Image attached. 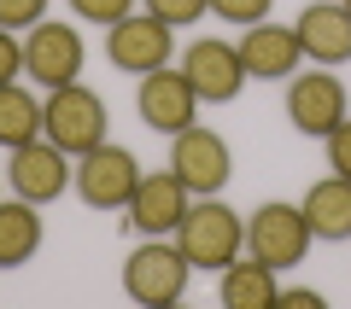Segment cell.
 Segmentation results:
<instances>
[{
	"mask_svg": "<svg viewBox=\"0 0 351 309\" xmlns=\"http://www.w3.org/2000/svg\"><path fill=\"white\" fill-rule=\"evenodd\" d=\"M170 170L182 175V187H188L193 198H205V193H223V187H228V175H234V152H228V140L217 135V129L188 123L182 135H170Z\"/></svg>",
	"mask_w": 351,
	"mask_h": 309,
	"instance_id": "cell-8",
	"label": "cell"
},
{
	"mask_svg": "<svg viewBox=\"0 0 351 309\" xmlns=\"http://www.w3.org/2000/svg\"><path fill=\"white\" fill-rule=\"evenodd\" d=\"M135 181H141V158L117 140H100L94 152L76 158V198L88 211H123Z\"/></svg>",
	"mask_w": 351,
	"mask_h": 309,
	"instance_id": "cell-6",
	"label": "cell"
},
{
	"mask_svg": "<svg viewBox=\"0 0 351 309\" xmlns=\"http://www.w3.org/2000/svg\"><path fill=\"white\" fill-rule=\"evenodd\" d=\"M234 47H240V64H246L252 82H287V76L304 64L299 29H293V24H269V18H263V24H252Z\"/></svg>",
	"mask_w": 351,
	"mask_h": 309,
	"instance_id": "cell-14",
	"label": "cell"
},
{
	"mask_svg": "<svg viewBox=\"0 0 351 309\" xmlns=\"http://www.w3.org/2000/svg\"><path fill=\"white\" fill-rule=\"evenodd\" d=\"M346 6H351V0H346Z\"/></svg>",
	"mask_w": 351,
	"mask_h": 309,
	"instance_id": "cell-27",
	"label": "cell"
},
{
	"mask_svg": "<svg viewBox=\"0 0 351 309\" xmlns=\"http://www.w3.org/2000/svg\"><path fill=\"white\" fill-rule=\"evenodd\" d=\"M41 140V99L24 82H0V146H29Z\"/></svg>",
	"mask_w": 351,
	"mask_h": 309,
	"instance_id": "cell-19",
	"label": "cell"
},
{
	"mask_svg": "<svg viewBox=\"0 0 351 309\" xmlns=\"http://www.w3.org/2000/svg\"><path fill=\"white\" fill-rule=\"evenodd\" d=\"M276 304H287V309H322V292H304V286H293V292H287V286H281Z\"/></svg>",
	"mask_w": 351,
	"mask_h": 309,
	"instance_id": "cell-26",
	"label": "cell"
},
{
	"mask_svg": "<svg viewBox=\"0 0 351 309\" xmlns=\"http://www.w3.org/2000/svg\"><path fill=\"white\" fill-rule=\"evenodd\" d=\"M47 18V0H0V29H36Z\"/></svg>",
	"mask_w": 351,
	"mask_h": 309,
	"instance_id": "cell-23",
	"label": "cell"
},
{
	"mask_svg": "<svg viewBox=\"0 0 351 309\" xmlns=\"http://www.w3.org/2000/svg\"><path fill=\"white\" fill-rule=\"evenodd\" d=\"M24 76V41L18 29H0V82H18Z\"/></svg>",
	"mask_w": 351,
	"mask_h": 309,
	"instance_id": "cell-25",
	"label": "cell"
},
{
	"mask_svg": "<svg viewBox=\"0 0 351 309\" xmlns=\"http://www.w3.org/2000/svg\"><path fill=\"white\" fill-rule=\"evenodd\" d=\"M188 274H193V263L182 257L176 239H141L123 257V292L141 309H170L188 297Z\"/></svg>",
	"mask_w": 351,
	"mask_h": 309,
	"instance_id": "cell-3",
	"label": "cell"
},
{
	"mask_svg": "<svg viewBox=\"0 0 351 309\" xmlns=\"http://www.w3.org/2000/svg\"><path fill=\"white\" fill-rule=\"evenodd\" d=\"M176 245H182V257L193 263V269H205V274H223L228 263L246 251V216L240 211H228L217 193H205V198H193L188 204V216H182V228H176Z\"/></svg>",
	"mask_w": 351,
	"mask_h": 309,
	"instance_id": "cell-1",
	"label": "cell"
},
{
	"mask_svg": "<svg viewBox=\"0 0 351 309\" xmlns=\"http://www.w3.org/2000/svg\"><path fill=\"white\" fill-rule=\"evenodd\" d=\"M322 146H328V170H334V175H346V181H351V117H346V123H339L334 135L322 140Z\"/></svg>",
	"mask_w": 351,
	"mask_h": 309,
	"instance_id": "cell-24",
	"label": "cell"
},
{
	"mask_svg": "<svg viewBox=\"0 0 351 309\" xmlns=\"http://www.w3.org/2000/svg\"><path fill=\"white\" fill-rule=\"evenodd\" d=\"M217 297H223V309H276L281 280H276L269 263H258V257L240 251V257L223 269V280H217Z\"/></svg>",
	"mask_w": 351,
	"mask_h": 309,
	"instance_id": "cell-16",
	"label": "cell"
},
{
	"mask_svg": "<svg viewBox=\"0 0 351 309\" xmlns=\"http://www.w3.org/2000/svg\"><path fill=\"white\" fill-rule=\"evenodd\" d=\"M47 228H41V204L29 198H0V269H24L29 257L41 251Z\"/></svg>",
	"mask_w": 351,
	"mask_h": 309,
	"instance_id": "cell-17",
	"label": "cell"
},
{
	"mask_svg": "<svg viewBox=\"0 0 351 309\" xmlns=\"http://www.w3.org/2000/svg\"><path fill=\"white\" fill-rule=\"evenodd\" d=\"M287 123L311 140H328L339 123H346V82H339L328 64H311V70L287 76Z\"/></svg>",
	"mask_w": 351,
	"mask_h": 309,
	"instance_id": "cell-7",
	"label": "cell"
},
{
	"mask_svg": "<svg viewBox=\"0 0 351 309\" xmlns=\"http://www.w3.org/2000/svg\"><path fill=\"white\" fill-rule=\"evenodd\" d=\"M106 123H112V117H106V99L88 82L47 88V99H41V135H47L59 152H71V158H82V152L100 146Z\"/></svg>",
	"mask_w": 351,
	"mask_h": 309,
	"instance_id": "cell-2",
	"label": "cell"
},
{
	"mask_svg": "<svg viewBox=\"0 0 351 309\" xmlns=\"http://www.w3.org/2000/svg\"><path fill=\"white\" fill-rule=\"evenodd\" d=\"M135 111L141 123L152 129V135H182L188 123H199V94H193V82L182 76V64H158V70L141 76L135 88Z\"/></svg>",
	"mask_w": 351,
	"mask_h": 309,
	"instance_id": "cell-10",
	"label": "cell"
},
{
	"mask_svg": "<svg viewBox=\"0 0 351 309\" xmlns=\"http://www.w3.org/2000/svg\"><path fill=\"white\" fill-rule=\"evenodd\" d=\"M147 12L158 24H170V29H188V24H199L211 12V0H147Z\"/></svg>",
	"mask_w": 351,
	"mask_h": 309,
	"instance_id": "cell-20",
	"label": "cell"
},
{
	"mask_svg": "<svg viewBox=\"0 0 351 309\" xmlns=\"http://www.w3.org/2000/svg\"><path fill=\"white\" fill-rule=\"evenodd\" d=\"M182 76L193 82L199 105H234L240 88L252 82L246 64H240V47H228V41H217V36L188 41V53H182Z\"/></svg>",
	"mask_w": 351,
	"mask_h": 309,
	"instance_id": "cell-11",
	"label": "cell"
},
{
	"mask_svg": "<svg viewBox=\"0 0 351 309\" xmlns=\"http://www.w3.org/2000/svg\"><path fill=\"white\" fill-rule=\"evenodd\" d=\"M269 6H276V0H211V18H223V24H234V29H252V24L269 18Z\"/></svg>",
	"mask_w": 351,
	"mask_h": 309,
	"instance_id": "cell-21",
	"label": "cell"
},
{
	"mask_svg": "<svg viewBox=\"0 0 351 309\" xmlns=\"http://www.w3.org/2000/svg\"><path fill=\"white\" fill-rule=\"evenodd\" d=\"M299 53L311 64H351V6L346 0H316V6H304L299 12Z\"/></svg>",
	"mask_w": 351,
	"mask_h": 309,
	"instance_id": "cell-15",
	"label": "cell"
},
{
	"mask_svg": "<svg viewBox=\"0 0 351 309\" xmlns=\"http://www.w3.org/2000/svg\"><path fill=\"white\" fill-rule=\"evenodd\" d=\"M170 53H176V29L158 24L152 12H129V18H117V24L106 29V59L123 76L158 70V64H170Z\"/></svg>",
	"mask_w": 351,
	"mask_h": 309,
	"instance_id": "cell-12",
	"label": "cell"
},
{
	"mask_svg": "<svg viewBox=\"0 0 351 309\" xmlns=\"http://www.w3.org/2000/svg\"><path fill=\"white\" fill-rule=\"evenodd\" d=\"M304 222L316 239H351V181L346 175H322V181L304 193Z\"/></svg>",
	"mask_w": 351,
	"mask_h": 309,
	"instance_id": "cell-18",
	"label": "cell"
},
{
	"mask_svg": "<svg viewBox=\"0 0 351 309\" xmlns=\"http://www.w3.org/2000/svg\"><path fill=\"white\" fill-rule=\"evenodd\" d=\"M76 181L71 170V152H59L47 135L29 140V146H12V163H6V187H12L18 198H29V204H53V198H64V187Z\"/></svg>",
	"mask_w": 351,
	"mask_h": 309,
	"instance_id": "cell-13",
	"label": "cell"
},
{
	"mask_svg": "<svg viewBox=\"0 0 351 309\" xmlns=\"http://www.w3.org/2000/svg\"><path fill=\"white\" fill-rule=\"evenodd\" d=\"M129 12H135V0H71V18L100 24V29H112L117 18H129Z\"/></svg>",
	"mask_w": 351,
	"mask_h": 309,
	"instance_id": "cell-22",
	"label": "cell"
},
{
	"mask_svg": "<svg viewBox=\"0 0 351 309\" xmlns=\"http://www.w3.org/2000/svg\"><path fill=\"white\" fill-rule=\"evenodd\" d=\"M316 245L311 222H304L299 204H287V198H269V204H258V211L246 216V257L269 263V269H299L304 251Z\"/></svg>",
	"mask_w": 351,
	"mask_h": 309,
	"instance_id": "cell-4",
	"label": "cell"
},
{
	"mask_svg": "<svg viewBox=\"0 0 351 309\" xmlns=\"http://www.w3.org/2000/svg\"><path fill=\"white\" fill-rule=\"evenodd\" d=\"M188 204H193V193L182 187L176 170H141L135 193H129V204H123V222L135 228L141 239H176Z\"/></svg>",
	"mask_w": 351,
	"mask_h": 309,
	"instance_id": "cell-5",
	"label": "cell"
},
{
	"mask_svg": "<svg viewBox=\"0 0 351 309\" xmlns=\"http://www.w3.org/2000/svg\"><path fill=\"white\" fill-rule=\"evenodd\" d=\"M82 64H88L82 29L53 24V18H41L36 29H24V76L29 82H41V88L82 82Z\"/></svg>",
	"mask_w": 351,
	"mask_h": 309,
	"instance_id": "cell-9",
	"label": "cell"
}]
</instances>
